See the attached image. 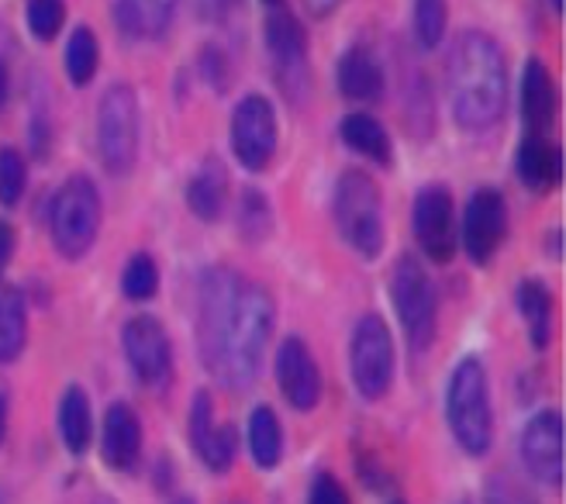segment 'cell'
<instances>
[{
	"instance_id": "1",
	"label": "cell",
	"mask_w": 566,
	"mask_h": 504,
	"mask_svg": "<svg viewBox=\"0 0 566 504\" xmlns=\"http://www.w3.org/2000/svg\"><path fill=\"white\" fill-rule=\"evenodd\" d=\"M270 328L273 304L263 287L229 270L208 273L201 291V318H197V346L218 384L235 390L252 384L270 343Z\"/></svg>"
},
{
	"instance_id": "2",
	"label": "cell",
	"mask_w": 566,
	"mask_h": 504,
	"mask_svg": "<svg viewBox=\"0 0 566 504\" xmlns=\"http://www.w3.org/2000/svg\"><path fill=\"white\" fill-rule=\"evenodd\" d=\"M449 97L452 115L470 132H484L504 115L507 73L497 42L484 32L460 35L449 55Z\"/></svg>"
},
{
	"instance_id": "3",
	"label": "cell",
	"mask_w": 566,
	"mask_h": 504,
	"mask_svg": "<svg viewBox=\"0 0 566 504\" xmlns=\"http://www.w3.org/2000/svg\"><path fill=\"white\" fill-rule=\"evenodd\" d=\"M449 426L470 456H484L491 450V390L480 359H463L449 380Z\"/></svg>"
},
{
	"instance_id": "4",
	"label": "cell",
	"mask_w": 566,
	"mask_h": 504,
	"mask_svg": "<svg viewBox=\"0 0 566 504\" xmlns=\"http://www.w3.org/2000/svg\"><path fill=\"white\" fill-rule=\"evenodd\" d=\"M335 221L343 239L359 252V256H377L384 245V204L377 183L349 170L335 187Z\"/></svg>"
},
{
	"instance_id": "5",
	"label": "cell",
	"mask_w": 566,
	"mask_h": 504,
	"mask_svg": "<svg viewBox=\"0 0 566 504\" xmlns=\"http://www.w3.org/2000/svg\"><path fill=\"white\" fill-rule=\"evenodd\" d=\"M52 242L63 256L76 260L83 256L94 239H97V225H101V198H97V187L83 177H73L60 187L52 201Z\"/></svg>"
},
{
	"instance_id": "6",
	"label": "cell",
	"mask_w": 566,
	"mask_h": 504,
	"mask_svg": "<svg viewBox=\"0 0 566 504\" xmlns=\"http://www.w3.org/2000/svg\"><path fill=\"white\" fill-rule=\"evenodd\" d=\"M97 146L111 174H128L138 156V101L135 91L118 83L111 87L97 111Z\"/></svg>"
},
{
	"instance_id": "7",
	"label": "cell",
	"mask_w": 566,
	"mask_h": 504,
	"mask_svg": "<svg viewBox=\"0 0 566 504\" xmlns=\"http://www.w3.org/2000/svg\"><path fill=\"white\" fill-rule=\"evenodd\" d=\"M390 294H394V307H398V315H401L411 349L415 353L429 349L436 335V291L429 284V276H424V270L411 256H405L398 270H394Z\"/></svg>"
},
{
	"instance_id": "8",
	"label": "cell",
	"mask_w": 566,
	"mask_h": 504,
	"mask_svg": "<svg viewBox=\"0 0 566 504\" xmlns=\"http://www.w3.org/2000/svg\"><path fill=\"white\" fill-rule=\"evenodd\" d=\"M394 377V343L384 318L366 315L353 335V380L363 398H384Z\"/></svg>"
},
{
	"instance_id": "9",
	"label": "cell",
	"mask_w": 566,
	"mask_h": 504,
	"mask_svg": "<svg viewBox=\"0 0 566 504\" xmlns=\"http://www.w3.org/2000/svg\"><path fill=\"white\" fill-rule=\"evenodd\" d=\"M457 211H452V193L446 187H424L415 198V239L424 256L436 263H449L457 252Z\"/></svg>"
},
{
	"instance_id": "10",
	"label": "cell",
	"mask_w": 566,
	"mask_h": 504,
	"mask_svg": "<svg viewBox=\"0 0 566 504\" xmlns=\"http://www.w3.org/2000/svg\"><path fill=\"white\" fill-rule=\"evenodd\" d=\"M232 146L245 170H263L276 149V118L266 97H245L232 118Z\"/></svg>"
},
{
	"instance_id": "11",
	"label": "cell",
	"mask_w": 566,
	"mask_h": 504,
	"mask_svg": "<svg viewBox=\"0 0 566 504\" xmlns=\"http://www.w3.org/2000/svg\"><path fill=\"white\" fill-rule=\"evenodd\" d=\"M125 353L142 384L166 387L174 377V349H169L166 328L156 318L142 315L125 325Z\"/></svg>"
},
{
	"instance_id": "12",
	"label": "cell",
	"mask_w": 566,
	"mask_h": 504,
	"mask_svg": "<svg viewBox=\"0 0 566 504\" xmlns=\"http://www.w3.org/2000/svg\"><path fill=\"white\" fill-rule=\"evenodd\" d=\"M504 229H507V208H504V198L497 190L484 187L476 190L470 204H467V218H463V242H467V252L476 260V263H488L501 239H504Z\"/></svg>"
},
{
	"instance_id": "13",
	"label": "cell",
	"mask_w": 566,
	"mask_h": 504,
	"mask_svg": "<svg viewBox=\"0 0 566 504\" xmlns=\"http://www.w3.org/2000/svg\"><path fill=\"white\" fill-rule=\"evenodd\" d=\"M522 460L528 473L543 484L563 481V418L556 411L535 414L522 435Z\"/></svg>"
},
{
	"instance_id": "14",
	"label": "cell",
	"mask_w": 566,
	"mask_h": 504,
	"mask_svg": "<svg viewBox=\"0 0 566 504\" xmlns=\"http://www.w3.org/2000/svg\"><path fill=\"white\" fill-rule=\"evenodd\" d=\"M276 380L283 398H287L297 411L315 408L322 398V374L315 356L307 353L301 339H287L276 353Z\"/></svg>"
},
{
	"instance_id": "15",
	"label": "cell",
	"mask_w": 566,
	"mask_h": 504,
	"mask_svg": "<svg viewBox=\"0 0 566 504\" xmlns=\"http://www.w3.org/2000/svg\"><path fill=\"white\" fill-rule=\"evenodd\" d=\"M190 442L197 456H201L211 470H229L235 460V429L232 426H214V408L208 395L193 398V414H190Z\"/></svg>"
},
{
	"instance_id": "16",
	"label": "cell",
	"mask_w": 566,
	"mask_h": 504,
	"mask_svg": "<svg viewBox=\"0 0 566 504\" xmlns=\"http://www.w3.org/2000/svg\"><path fill=\"white\" fill-rule=\"evenodd\" d=\"M142 450V426L128 405H111L104 418V460L115 470H132Z\"/></svg>"
},
{
	"instance_id": "17",
	"label": "cell",
	"mask_w": 566,
	"mask_h": 504,
	"mask_svg": "<svg viewBox=\"0 0 566 504\" xmlns=\"http://www.w3.org/2000/svg\"><path fill=\"white\" fill-rule=\"evenodd\" d=\"M522 118L532 135H546L556 118V87L543 63H528L522 80Z\"/></svg>"
},
{
	"instance_id": "18",
	"label": "cell",
	"mask_w": 566,
	"mask_h": 504,
	"mask_svg": "<svg viewBox=\"0 0 566 504\" xmlns=\"http://www.w3.org/2000/svg\"><path fill=\"white\" fill-rule=\"evenodd\" d=\"M563 174V153L549 143L546 135H528L518 149V177L528 190L546 193L556 187Z\"/></svg>"
},
{
	"instance_id": "19",
	"label": "cell",
	"mask_w": 566,
	"mask_h": 504,
	"mask_svg": "<svg viewBox=\"0 0 566 504\" xmlns=\"http://www.w3.org/2000/svg\"><path fill=\"white\" fill-rule=\"evenodd\" d=\"M338 91L349 101H377L384 94V70L374 60V52L349 49L338 63Z\"/></svg>"
},
{
	"instance_id": "20",
	"label": "cell",
	"mask_w": 566,
	"mask_h": 504,
	"mask_svg": "<svg viewBox=\"0 0 566 504\" xmlns=\"http://www.w3.org/2000/svg\"><path fill=\"white\" fill-rule=\"evenodd\" d=\"M177 0H118V24L128 35L138 39H156L166 32V24L174 21Z\"/></svg>"
},
{
	"instance_id": "21",
	"label": "cell",
	"mask_w": 566,
	"mask_h": 504,
	"mask_svg": "<svg viewBox=\"0 0 566 504\" xmlns=\"http://www.w3.org/2000/svg\"><path fill=\"white\" fill-rule=\"evenodd\" d=\"M187 201H190V211L205 221H214L229 201V177H224V166L218 159H208L201 166V174L190 180V190H187Z\"/></svg>"
},
{
	"instance_id": "22",
	"label": "cell",
	"mask_w": 566,
	"mask_h": 504,
	"mask_svg": "<svg viewBox=\"0 0 566 504\" xmlns=\"http://www.w3.org/2000/svg\"><path fill=\"white\" fill-rule=\"evenodd\" d=\"M266 42H270V52L280 70H294L304 63V49H307V39H304V28L297 24V18L291 11H276L270 14L266 21Z\"/></svg>"
},
{
	"instance_id": "23",
	"label": "cell",
	"mask_w": 566,
	"mask_h": 504,
	"mask_svg": "<svg viewBox=\"0 0 566 504\" xmlns=\"http://www.w3.org/2000/svg\"><path fill=\"white\" fill-rule=\"evenodd\" d=\"M60 435L70 453H87L91 445V405L80 387H70L60 401Z\"/></svg>"
},
{
	"instance_id": "24",
	"label": "cell",
	"mask_w": 566,
	"mask_h": 504,
	"mask_svg": "<svg viewBox=\"0 0 566 504\" xmlns=\"http://www.w3.org/2000/svg\"><path fill=\"white\" fill-rule=\"evenodd\" d=\"M343 138L346 146L356 149L359 156L374 159V162H390V138L384 125L370 115H349L343 122Z\"/></svg>"
},
{
	"instance_id": "25",
	"label": "cell",
	"mask_w": 566,
	"mask_h": 504,
	"mask_svg": "<svg viewBox=\"0 0 566 504\" xmlns=\"http://www.w3.org/2000/svg\"><path fill=\"white\" fill-rule=\"evenodd\" d=\"M249 450H252V460L256 466L270 470L280 463V453H283V432H280V422L270 408H256L249 418Z\"/></svg>"
},
{
	"instance_id": "26",
	"label": "cell",
	"mask_w": 566,
	"mask_h": 504,
	"mask_svg": "<svg viewBox=\"0 0 566 504\" xmlns=\"http://www.w3.org/2000/svg\"><path fill=\"white\" fill-rule=\"evenodd\" d=\"M24 332H28V325H24L21 297L11 287L0 284V363H8V359H14L21 353Z\"/></svg>"
},
{
	"instance_id": "27",
	"label": "cell",
	"mask_w": 566,
	"mask_h": 504,
	"mask_svg": "<svg viewBox=\"0 0 566 504\" xmlns=\"http://www.w3.org/2000/svg\"><path fill=\"white\" fill-rule=\"evenodd\" d=\"M518 304H522V315L528 318L532 343L546 346L549 343V325H553V297H549V291L539 284V280H525L522 291H518Z\"/></svg>"
},
{
	"instance_id": "28",
	"label": "cell",
	"mask_w": 566,
	"mask_h": 504,
	"mask_svg": "<svg viewBox=\"0 0 566 504\" xmlns=\"http://www.w3.org/2000/svg\"><path fill=\"white\" fill-rule=\"evenodd\" d=\"M97 63H101V45L94 39L91 28H76L70 35V45H66V73L76 87H87L97 73Z\"/></svg>"
},
{
	"instance_id": "29",
	"label": "cell",
	"mask_w": 566,
	"mask_h": 504,
	"mask_svg": "<svg viewBox=\"0 0 566 504\" xmlns=\"http://www.w3.org/2000/svg\"><path fill=\"white\" fill-rule=\"evenodd\" d=\"M122 287L132 301H149L159 287V270H156V260L146 256V252H138V256L128 260L125 266V276H122Z\"/></svg>"
},
{
	"instance_id": "30",
	"label": "cell",
	"mask_w": 566,
	"mask_h": 504,
	"mask_svg": "<svg viewBox=\"0 0 566 504\" xmlns=\"http://www.w3.org/2000/svg\"><path fill=\"white\" fill-rule=\"evenodd\" d=\"M415 28L424 49L439 45L446 35V0H415Z\"/></svg>"
},
{
	"instance_id": "31",
	"label": "cell",
	"mask_w": 566,
	"mask_h": 504,
	"mask_svg": "<svg viewBox=\"0 0 566 504\" xmlns=\"http://www.w3.org/2000/svg\"><path fill=\"white\" fill-rule=\"evenodd\" d=\"M24 159L18 149H0V204H18L24 193Z\"/></svg>"
},
{
	"instance_id": "32",
	"label": "cell",
	"mask_w": 566,
	"mask_h": 504,
	"mask_svg": "<svg viewBox=\"0 0 566 504\" xmlns=\"http://www.w3.org/2000/svg\"><path fill=\"white\" fill-rule=\"evenodd\" d=\"M63 0H28V28H32L35 39H52L63 28Z\"/></svg>"
},
{
	"instance_id": "33",
	"label": "cell",
	"mask_w": 566,
	"mask_h": 504,
	"mask_svg": "<svg viewBox=\"0 0 566 504\" xmlns=\"http://www.w3.org/2000/svg\"><path fill=\"white\" fill-rule=\"evenodd\" d=\"M242 232L252 242H260L270 232V204H266L263 193H256V190H249L245 198H242Z\"/></svg>"
},
{
	"instance_id": "34",
	"label": "cell",
	"mask_w": 566,
	"mask_h": 504,
	"mask_svg": "<svg viewBox=\"0 0 566 504\" xmlns=\"http://www.w3.org/2000/svg\"><path fill=\"white\" fill-rule=\"evenodd\" d=\"M484 504H535V501H532V494L518 481H512V477H494L488 484Z\"/></svg>"
},
{
	"instance_id": "35",
	"label": "cell",
	"mask_w": 566,
	"mask_h": 504,
	"mask_svg": "<svg viewBox=\"0 0 566 504\" xmlns=\"http://www.w3.org/2000/svg\"><path fill=\"white\" fill-rule=\"evenodd\" d=\"M307 504H349V494L343 491V484H338L335 477H318L315 481V487H311V497H307Z\"/></svg>"
},
{
	"instance_id": "36",
	"label": "cell",
	"mask_w": 566,
	"mask_h": 504,
	"mask_svg": "<svg viewBox=\"0 0 566 504\" xmlns=\"http://www.w3.org/2000/svg\"><path fill=\"white\" fill-rule=\"evenodd\" d=\"M201 73L214 83V91H224V80H229V66H224V55L218 49L201 52Z\"/></svg>"
},
{
	"instance_id": "37",
	"label": "cell",
	"mask_w": 566,
	"mask_h": 504,
	"mask_svg": "<svg viewBox=\"0 0 566 504\" xmlns=\"http://www.w3.org/2000/svg\"><path fill=\"white\" fill-rule=\"evenodd\" d=\"M235 4H239V0H193L197 14L208 18V21H224V18L232 14Z\"/></svg>"
},
{
	"instance_id": "38",
	"label": "cell",
	"mask_w": 566,
	"mask_h": 504,
	"mask_svg": "<svg viewBox=\"0 0 566 504\" xmlns=\"http://www.w3.org/2000/svg\"><path fill=\"white\" fill-rule=\"evenodd\" d=\"M11 252H14V232L4 218H0V266H8L11 260Z\"/></svg>"
},
{
	"instance_id": "39",
	"label": "cell",
	"mask_w": 566,
	"mask_h": 504,
	"mask_svg": "<svg viewBox=\"0 0 566 504\" xmlns=\"http://www.w3.org/2000/svg\"><path fill=\"white\" fill-rule=\"evenodd\" d=\"M304 4H307V11H311V14H318V18H322V14L335 11L338 4H343V0H304Z\"/></svg>"
},
{
	"instance_id": "40",
	"label": "cell",
	"mask_w": 566,
	"mask_h": 504,
	"mask_svg": "<svg viewBox=\"0 0 566 504\" xmlns=\"http://www.w3.org/2000/svg\"><path fill=\"white\" fill-rule=\"evenodd\" d=\"M4 435H8V401L0 395V442H4Z\"/></svg>"
},
{
	"instance_id": "41",
	"label": "cell",
	"mask_w": 566,
	"mask_h": 504,
	"mask_svg": "<svg viewBox=\"0 0 566 504\" xmlns=\"http://www.w3.org/2000/svg\"><path fill=\"white\" fill-rule=\"evenodd\" d=\"M4 101H8V70L0 63V107H4Z\"/></svg>"
},
{
	"instance_id": "42",
	"label": "cell",
	"mask_w": 566,
	"mask_h": 504,
	"mask_svg": "<svg viewBox=\"0 0 566 504\" xmlns=\"http://www.w3.org/2000/svg\"><path fill=\"white\" fill-rule=\"evenodd\" d=\"M174 504H193V501H190V497H177Z\"/></svg>"
},
{
	"instance_id": "43",
	"label": "cell",
	"mask_w": 566,
	"mask_h": 504,
	"mask_svg": "<svg viewBox=\"0 0 566 504\" xmlns=\"http://www.w3.org/2000/svg\"><path fill=\"white\" fill-rule=\"evenodd\" d=\"M553 4H556V8H559V11H563V4H566V0H553Z\"/></svg>"
},
{
	"instance_id": "44",
	"label": "cell",
	"mask_w": 566,
	"mask_h": 504,
	"mask_svg": "<svg viewBox=\"0 0 566 504\" xmlns=\"http://www.w3.org/2000/svg\"><path fill=\"white\" fill-rule=\"evenodd\" d=\"M270 4H273V0H270Z\"/></svg>"
}]
</instances>
